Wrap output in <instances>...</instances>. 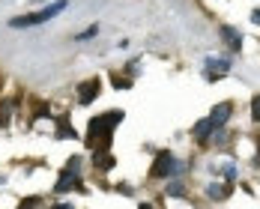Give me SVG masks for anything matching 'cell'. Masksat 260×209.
I'll return each instance as SVG.
<instances>
[{
    "mask_svg": "<svg viewBox=\"0 0 260 209\" xmlns=\"http://www.w3.org/2000/svg\"><path fill=\"white\" fill-rule=\"evenodd\" d=\"M251 117H254V123H260V96L251 99Z\"/></svg>",
    "mask_w": 260,
    "mask_h": 209,
    "instance_id": "14",
    "label": "cell"
},
{
    "mask_svg": "<svg viewBox=\"0 0 260 209\" xmlns=\"http://www.w3.org/2000/svg\"><path fill=\"white\" fill-rule=\"evenodd\" d=\"M6 123H9V104L3 102L0 104V126H6Z\"/></svg>",
    "mask_w": 260,
    "mask_h": 209,
    "instance_id": "16",
    "label": "cell"
},
{
    "mask_svg": "<svg viewBox=\"0 0 260 209\" xmlns=\"http://www.w3.org/2000/svg\"><path fill=\"white\" fill-rule=\"evenodd\" d=\"M165 194H171V197H182V185H180V183H171Z\"/></svg>",
    "mask_w": 260,
    "mask_h": 209,
    "instance_id": "15",
    "label": "cell"
},
{
    "mask_svg": "<svg viewBox=\"0 0 260 209\" xmlns=\"http://www.w3.org/2000/svg\"><path fill=\"white\" fill-rule=\"evenodd\" d=\"M57 137H60V141H72V137H78L75 129L69 126V120H57Z\"/></svg>",
    "mask_w": 260,
    "mask_h": 209,
    "instance_id": "9",
    "label": "cell"
},
{
    "mask_svg": "<svg viewBox=\"0 0 260 209\" xmlns=\"http://www.w3.org/2000/svg\"><path fill=\"white\" fill-rule=\"evenodd\" d=\"M99 90H102L99 78H90V81H84V84H78V102L81 104H90L96 96H99Z\"/></svg>",
    "mask_w": 260,
    "mask_h": 209,
    "instance_id": "6",
    "label": "cell"
},
{
    "mask_svg": "<svg viewBox=\"0 0 260 209\" xmlns=\"http://www.w3.org/2000/svg\"><path fill=\"white\" fill-rule=\"evenodd\" d=\"M215 173H224V180H228V185H231V183L236 180V167H234V164H224V167H221V170H215Z\"/></svg>",
    "mask_w": 260,
    "mask_h": 209,
    "instance_id": "12",
    "label": "cell"
},
{
    "mask_svg": "<svg viewBox=\"0 0 260 209\" xmlns=\"http://www.w3.org/2000/svg\"><path fill=\"white\" fill-rule=\"evenodd\" d=\"M138 209H153V206H150V203H141V206H138Z\"/></svg>",
    "mask_w": 260,
    "mask_h": 209,
    "instance_id": "20",
    "label": "cell"
},
{
    "mask_svg": "<svg viewBox=\"0 0 260 209\" xmlns=\"http://www.w3.org/2000/svg\"><path fill=\"white\" fill-rule=\"evenodd\" d=\"M218 33H221V39L228 42L231 51H239V48H242V36H239V30H234V27H221Z\"/></svg>",
    "mask_w": 260,
    "mask_h": 209,
    "instance_id": "7",
    "label": "cell"
},
{
    "mask_svg": "<svg viewBox=\"0 0 260 209\" xmlns=\"http://www.w3.org/2000/svg\"><path fill=\"white\" fill-rule=\"evenodd\" d=\"M96 33H99V27L93 24V27H87V30H84V33H78V36H75V39H90V36H96Z\"/></svg>",
    "mask_w": 260,
    "mask_h": 209,
    "instance_id": "17",
    "label": "cell"
},
{
    "mask_svg": "<svg viewBox=\"0 0 260 209\" xmlns=\"http://www.w3.org/2000/svg\"><path fill=\"white\" fill-rule=\"evenodd\" d=\"M224 72H231V60H224V57H212V60H207V81H218V78H224Z\"/></svg>",
    "mask_w": 260,
    "mask_h": 209,
    "instance_id": "5",
    "label": "cell"
},
{
    "mask_svg": "<svg viewBox=\"0 0 260 209\" xmlns=\"http://www.w3.org/2000/svg\"><path fill=\"white\" fill-rule=\"evenodd\" d=\"M51 209H75V206H72V203H54Z\"/></svg>",
    "mask_w": 260,
    "mask_h": 209,
    "instance_id": "18",
    "label": "cell"
},
{
    "mask_svg": "<svg viewBox=\"0 0 260 209\" xmlns=\"http://www.w3.org/2000/svg\"><path fill=\"white\" fill-rule=\"evenodd\" d=\"M212 131H215V126H212L209 120H201V123L194 126V137H198L201 144H207V141H209V134H212Z\"/></svg>",
    "mask_w": 260,
    "mask_h": 209,
    "instance_id": "8",
    "label": "cell"
},
{
    "mask_svg": "<svg viewBox=\"0 0 260 209\" xmlns=\"http://www.w3.org/2000/svg\"><path fill=\"white\" fill-rule=\"evenodd\" d=\"M228 191H231V185H218V183H212L207 188V194L212 197V200H224V197H228Z\"/></svg>",
    "mask_w": 260,
    "mask_h": 209,
    "instance_id": "10",
    "label": "cell"
},
{
    "mask_svg": "<svg viewBox=\"0 0 260 209\" xmlns=\"http://www.w3.org/2000/svg\"><path fill=\"white\" fill-rule=\"evenodd\" d=\"M66 3H69V0H57V3L48 6V9H39V12H33V15H21V18H12L9 27L24 30V27H33V24H45V21H51L54 15H60V12L66 9Z\"/></svg>",
    "mask_w": 260,
    "mask_h": 209,
    "instance_id": "2",
    "label": "cell"
},
{
    "mask_svg": "<svg viewBox=\"0 0 260 209\" xmlns=\"http://www.w3.org/2000/svg\"><path fill=\"white\" fill-rule=\"evenodd\" d=\"M251 21H254V24H260V9H254V12H251Z\"/></svg>",
    "mask_w": 260,
    "mask_h": 209,
    "instance_id": "19",
    "label": "cell"
},
{
    "mask_svg": "<svg viewBox=\"0 0 260 209\" xmlns=\"http://www.w3.org/2000/svg\"><path fill=\"white\" fill-rule=\"evenodd\" d=\"M111 84H114L117 90H129V87H132V81L129 78H120V75H114V78H111Z\"/></svg>",
    "mask_w": 260,
    "mask_h": 209,
    "instance_id": "13",
    "label": "cell"
},
{
    "mask_svg": "<svg viewBox=\"0 0 260 209\" xmlns=\"http://www.w3.org/2000/svg\"><path fill=\"white\" fill-rule=\"evenodd\" d=\"M231 114H234V104L231 102H221L212 108V114H209V123L215 126V129H224L228 126V120H231Z\"/></svg>",
    "mask_w": 260,
    "mask_h": 209,
    "instance_id": "4",
    "label": "cell"
},
{
    "mask_svg": "<svg viewBox=\"0 0 260 209\" xmlns=\"http://www.w3.org/2000/svg\"><path fill=\"white\" fill-rule=\"evenodd\" d=\"M177 173H182V161H177L168 150H161L156 156V161H153V167H150V177L165 180V177H177Z\"/></svg>",
    "mask_w": 260,
    "mask_h": 209,
    "instance_id": "3",
    "label": "cell"
},
{
    "mask_svg": "<svg viewBox=\"0 0 260 209\" xmlns=\"http://www.w3.org/2000/svg\"><path fill=\"white\" fill-rule=\"evenodd\" d=\"M93 164H96V167H102V170H108V167H114V158L96 153V156H93Z\"/></svg>",
    "mask_w": 260,
    "mask_h": 209,
    "instance_id": "11",
    "label": "cell"
},
{
    "mask_svg": "<svg viewBox=\"0 0 260 209\" xmlns=\"http://www.w3.org/2000/svg\"><path fill=\"white\" fill-rule=\"evenodd\" d=\"M123 117H126L123 111H108L102 117H93L87 126V147H93L96 153H105L111 147V134L123 123Z\"/></svg>",
    "mask_w": 260,
    "mask_h": 209,
    "instance_id": "1",
    "label": "cell"
}]
</instances>
